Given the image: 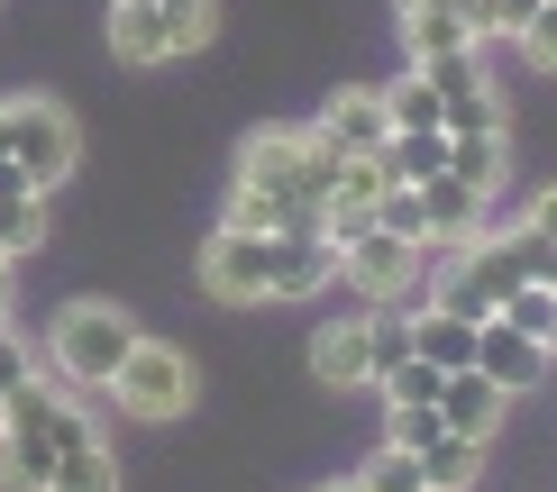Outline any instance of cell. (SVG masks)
Masks as SVG:
<instances>
[{"instance_id": "1", "label": "cell", "mask_w": 557, "mask_h": 492, "mask_svg": "<svg viewBox=\"0 0 557 492\" xmlns=\"http://www.w3.org/2000/svg\"><path fill=\"white\" fill-rule=\"evenodd\" d=\"M147 338L120 301H64L55 319H46V374H55L64 392H110V374L128 365V346Z\"/></svg>"}, {"instance_id": "2", "label": "cell", "mask_w": 557, "mask_h": 492, "mask_svg": "<svg viewBox=\"0 0 557 492\" xmlns=\"http://www.w3.org/2000/svg\"><path fill=\"white\" fill-rule=\"evenodd\" d=\"M338 147H320L311 128H257L238 147V182H257V192L274 201H293L301 219H320V201H330V182H338Z\"/></svg>"}, {"instance_id": "3", "label": "cell", "mask_w": 557, "mask_h": 492, "mask_svg": "<svg viewBox=\"0 0 557 492\" xmlns=\"http://www.w3.org/2000/svg\"><path fill=\"white\" fill-rule=\"evenodd\" d=\"M430 265H438V247H421V238H393L384 219H375V228H357V238L338 247V283L357 292L366 311H393V301H421Z\"/></svg>"}, {"instance_id": "4", "label": "cell", "mask_w": 557, "mask_h": 492, "mask_svg": "<svg viewBox=\"0 0 557 492\" xmlns=\"http://www.w3.org/2000/svg\"><path fill=\"white\" fill-rule=\"evenodd\" d=\"M0 155H10L37 192H55V182L83 164V128H74V110L46 101V91L37 101H0Z\"/></svg>"}, {"instance_id": "5", "label": "cell", "mask_w": 557, "mask_h": 492, "mask_svg": "<svg viewBox=\"0 0 557 492\" xmlns=\"http://www.w3.org/2000/svg\"><path fill=\"white\" fill-rule=\"evenodd\" d=\"M211 46V0H110V55L120 64H174Z\"/></svg>"}, {"instance_id": "6", "label": "cell", "mask_w": 557, "mask_h": 492, "mask_svg": "<svg viewBox=\"0 0 557 492\" xmlns=\"http://www.w3.org/2000/svg\"><path fill=\"white\" fill-rule=\"evenodd\" d=\"M193 392H201V374H193V356H183L174 338H137L128 365L110 374V402H120L128 419H183Z\"/></svg>"}, {"instance_id": "7", "label": "cell", "mask_w": 557, "mask_h": 492, "mask_svg": "<svg viewBox=\"0 0 557 492\" xmlns=\"http://www.w3.org/2000/svg\"><path fill=\"white\" fill-rule=\"evenodd\" d=\"M201 292L220 301V311H257V301H274V238H257V228H211V247H201Z\"/></svg>"}, {"instance_id": "8", "label": "cell", "mask_w": 557, "mask_h": 492, "mask_svg": "<svg viewBox=\"0 0 557 492\" xmlns=\"http://www.w3.org/2000/svg\"><path fill=\"white\" fill-rule=\"evenodd\" d=\"M421 74L438 83V110H448V137L503 128V91H494V74H484V46H438V55H421Z\"/></svg>"}, {"instance_id": "9", "label": "cell", "mask_w": 557, "mask_h": 492, "mask_svg": "<svg viewBox=\"0 0 557 492\" xmlns=\"http://www.w3.org/2000/svg\"><path fill=\"white\" fill-rule=\"evenodd\" d=\"M311 383L320 392H375V311H338L311 328Z\"/></svg>"}, {"instance_id": "10", "label": "cell", "mask_w": 557, "mask_h": 492, "mask_svg": "<svg viewBox=\"0 0 557 492\" xmlns=\"http://www.w3.org/2000/svg\"><path fill=\"white\" fill-rule=\"evenodd\" d=\"M46 492H120V456H110L101 419L83 402H64V419H55V483Z\"/></svg>"}, {"instance_id": "11", "label": "cell", "mask_w": 557, "mask_h": 492, "mask_svg": "<svg viewBox=\"0 0 557 492\" xmlns=\"http://www.w3.org/2000/svg\"><path fill=\"white\" fill-rule=\"evenodd\" d=\"M311 137H320V147H338V155H375L384 137H393V119H384V83H347V91H330V101H320V119H311Z\"/></svg>"}, {"instance_id": "12", "label": "cell", "mask_w": 557, "mask_h": 492, "mask_svg": "<svg viewBox=\"0 0 557 492\" xmlns=\"http://www.w3.org/2000/svg\"><path fill=\"white\" fill-rule=\"evenodd\" d=\"M475 374H494V383L521 402V392L548 374V346L530 338V328H512V319H475Z\"/></svg>"}, {"instance_id": "13", "label": "cell", "mask_w": 557, "mask_h": 492, "mask_svg": "<svg viewBox=\"0 0 557 492\" xmlns=\"http://www.w3.org/2000/svg\"><path fill=\"white\" fill-rule=\"evenodd\" d=\"M503 411H512V392H503L494 374H475V365H457L448 383H438V419H448L457 438H484V447H494V429H503Z\"/></svg>"}, {"instance_id": "14", "label": "cell", "mask_w": 557, "mask_h": 492, "mask_svg": "<svg viewBox=\"0 0 557 492\" xmlns=\"http://www.w3.org/2000/svg\"><path fill=\"white\" fill-rule=\"evenodd\" d=\"M411 192H421L430 247H475V238H484V210H494V201H475L457 174H438V182H411Z\"/></svg>"}, {"instance_id": "15", "label": "cell", "mask_w": 557, "mask_h": 492, "mask_svg": "<svg viewBox=\"0 0 557 492\" xmlns=\"http://www.w3.org/2000/svg\"><path fill=\"white\" fill-rule=\"evenodd\" d=\"M411 356H430L438 374H457V365H475V319H457V311H438V301H411Z\"/></svg>"}, {"instance_id": "16", "label": "cell", "mask_w": 557, "mask_h": 492, "mask_svg": "<svg viewBox=\"0 0 557 492\" xmlns=\"http://www.w3.org/2000/svg\"><path fill=\"white\" fill-rule=\"evenodd\" d=\"M448 174L467 182L475 201H503V174H512V147H503V128H475V137H448Z\"/></svg>"}, {"instance_id": "17", "label": "cell", "mask_w": 557, "mask_h": 492, "mask_svg": "<svg viewBox=\"0 0 557 492\" xmlns=\"http://www.w3.org/2000/svg\"><path fill=\"white\" fill-rule=\"evenodd\" d=\"M421 475H430V492H475L484 483V438H430L421 447Z\"/></svg>"}, {"instance_id": "18", "label": "cell", "mask_w": 557, "mask_h": 492, "mask_svg": "<svg viewBox=\"0 0 557 492\" xmlns=\"http://www.w3.org/2000/svg\"><path fill=\"white\" fill-rule=\"evenodd\" d=\"M384 119H393V128H448V110H438V83L421 74V64H403V74L384 83Z\"/></svg>"}, {"instance_id": "19", "label": "cell", "mask_w": 557, "mask_h": 492, "mask_svg": "<svg viewBox=\"0 0 557 492\" xmlns=\"http://www.w3.org/2000/svg\"><path fill=\"white\" fill-rule=\"evenodd\" d=\"M37 247H46V201L37 192H0V255L18 265V255H37Z\"/></svg>"}, {"instance_id": "20", "label": "cell", "mask_w": 557, "mask_h": 492, "mask_svg": "<svg viewBox=\"0 0 557 492\" xmlns=\"http://www.w3.org/2000/svg\"><path fill=\"white\" fill-rule=\"evenodd\" d=\"M430 438H448V419H438V402H384V447L421 456Z\"/></svg>"}, {"instance_id": "21", "label": "cell", "mask_w": 557, "mask_h": 492, "mask_svg": "<svg viewBox=\"0 0 557 492\" xmlns=\"http://www.w3.org/2000/svg\"><path fill=\"white\" fill-rule=\"evenodd\" d=\"M357 492H430V475H421V456H403V447H375L357 465V475H347Z\"/></svg>"}, {"instance_id": "22", "label": "cell", "mask_w": 557, "mask_h": 492, "mask_svg": "<svg viewBox=\"0 0 557 492\" xmlns=\"http://www.w3.org/2000/svg\"><path fill=\"white\" fill-rule=\"evenodd\" d=\"M521 64H530V74H557V0H540V10H530L521 18Z\"/></svg>"}, {"instance_id": "23", "label": "cell", "mask_w": 557, "mask_h": 492, "mask_svg": "<svg viewBox=\"0 0 557 492\" xmlns=\"http://www.w3.org/2000/svg\"><path fill=\"white\" fill-rule=\"evenodd\" d=\"M375 219L393 228V238H421V247H430V219H421V192H411V182H384V201H375Z\"/></svg>"}, {"instance_id": "24", "label": "cell", "mask_w": 557, "mask_h": 492, "mask_svg": "<svg viewBox=\"0 0 557 492\" xmlns=\"http://www.w3.org/2000/svg\"><path fill=\"white\" fill-rule=\"evenodd\" d=\"M403 46H411V64L438 55V46H484L475 28H457V18H403Z\"/></svg>"}, {"instance_id": "25", "label": "cell", "mask_w": 557, "mask_h": 492, "mask_svg": "<svg viewBox=\"0 0 557 492\" xmlns=\"http://www.w3.org/2000/svg\"><path fill=\"white\" fill-rule=\"evenodd\" d=\"M393 10H403V18H457V28L484 37V0H393ZM484 46H494V37H484Z\"/></svg>"}, {"instance_id": "26", "label": "cell", "mask_w": 557, "mask_h": 492, "mask_svg": "<svg viewBox=\"0 0 557 492\" xmlns=\"http://www.w3.org/2000/svg\"><path fill=\"white\" fill-rule=\"evenodd\" d=\"M28 374H37V346L18 338L10 319H0V392H18V383H28Z\"/></svg>"}, {"instance_id": "27", "label": "cell", "mask_w": 557, "mask_h": 492, "mask_svg": "<svg viewBox=\"0 0 557 492\" xmlns=\"http://www.w3.org/2000/svg\"><path fill=\"white\" fill-rule=\"evenodd\" d=\"M530 10H540V0H484V37H521Z\"/></svg>"}, {"instance_id": "28", "label": "cell", "mask_w": 557, "mask_h": 492, "mask_svg": "<svg viewBox=\"0 0 557 492\" xmlns=\"http://www.w3.org/2000/svg\"><path fill=\"white\" fill-rule=\"evenodd\" d=\"M521 228H530V238H557V182H540V192H530Z\"/></svg>"}, {"instance_id": "29", "label": "cell", "mask_w": 557, "mask_h": 492, "mask_svg": "<svg viewBox=\"0 0 557 492\" xmlns=\"http://www.w3.org/2000/svg\"><path fill=\"white\" fill-rule=\"evenodd\" d=\"M540 346H548V365H557V301H548V328H540Z\"/></svg>"}, {"instance_id": "30", "label": "cell", "mask_w": 557, "mask_h": 492, "mask_svg": "<svg viewBox=\"0 0 557 492\" xmlns=\"http://www.w3.org/2000/svg\"><path fill=\"white\" fill-rule=\"evenodd\" d=\"M0 319H10V265H0Z\"/></svg>"}, {"instance_id": "31", "label": "cell", "mask_w": 557, "mask_h": 492, "mask_svg": "<svg viewBox=\"0 0 557 492\" xmlns=\"http://www.w3.org/2000/svg\"><path fill=\"white\" fill-rule=\"evenodd\" d=\"M330 492H357V483H330Z\"/></svg>"}]
</instances>
